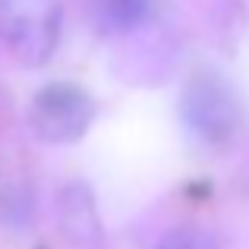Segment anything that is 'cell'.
<instances>
[{
	"instance_id": "cell-1",
	"label": "cell",
	"mask_w": 249,
	"mask_h": 249,
	"mask_svg": "<svg viewBox=\"0 0 249 249\" xmlns=\"http://www.w3.org/2000/svg\"><path fill=\"white\" fill-rule=\"evenodd\" d=\"M0 41L22 63L41 67L60 41L57 0H0Z\"/></svg>"
},
{
	"instance_id": "cell-2",
	"label": "cell",
	"mask_w": 249,
	"mask_h": 249,
	"mask_svg": "<svg viewBox=\"0 0 249 249\" xmlns=\"http://www.w3.org/2000/svg\"><path fill=\"white\" fill-rule=\"evenodd\" d=\"M95 120V101L70 82L44 85L29 107V126L44 142H73Z\"/></svg>"
},
{
	"instance_id": "cell-3",
	"label": "cell",
	"mask_w": 249,
	"mask_h": 249,
	"mask_svg": "<svg viewBox=\"0 0 249 249\" xmlns=\"http://www.w3.org/2000/svg\"><path fill=\"white\" fill-rule=\"evenodd\" d=\"M180 110L186 123L208 142L227 139L240 123V104L233 91L214 73H199L183 89Z\"/></svg>"
},
{
	"instance_id": "cell-4",
	"label": "cell",
	"mask_w": 249,
	"mask_h": 249,
	"mask_svg": "<svg viewBox=\"0 0 249 249\" xmlns=\"http://www.w3.org/2000/svg\"><path fill=\"white\" fill-rule=\"evenodd\" d=\"M148 13V0H101V22L110 29H133Z\"/></svg>"
},
{
	"instance_id": "cell-5",
	"label": "cell",
	"mask_w": 249,
	"mask_h": 249,
	"mask_svg": "<svg viewBox=\"0 0 249 249\" xmlns=\"http://www.w3.org/2000/svg\"><path fill=\"white\" fill-rule=\"evenodd\" d=\"M158 249H218V243L202 227H177L158 243Z\"/></svg>"
}]
</instances>
